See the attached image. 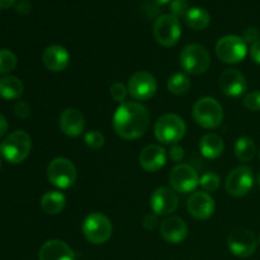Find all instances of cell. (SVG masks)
<instances>
[{"label":"cell","mask_w":260,"mask_h":260,"mask_svg":"<svg viewBox=\"0 0 260 260\" xmlns=\"http://www.w3.org/2000/svg\"><path fill=\"white\" fill-rule=\"evenodd\" d=\"M169 183L175 192L187 194L196 190L200 184V177L194 168L190 165L178 164L170 172Z\"/></svg>","instance_id":"8fae6325"},{"label":"cell","mask_w":260,"mask_h":260,"mask_svg":"<svg viewBox=\"0 0 260 260\" xmlns=\"http://www.w3.org/2000/svg\"><path fill=\"white\" fill-rule=\"evenodd\" d=\"M225 144L217 134H207L201 139L200 151L206 159H217L222 155Z\"/></svg>","instance_id":"7402d4cb"},{"label":"cell","mask_w":260,"mask_h":260,"mask_svg":"<svg viewBox=\"0 0 260 260\" xmlns=\"http://www.w3.org/2000/svg\"><path fill=\"white\" fill-rule=\"evenodd\" d=\"M60 128L66 136L78 137L83 134L85 127V118L83 113L76 108H66L58 118Z\"/></svg>","instance_id":"d6986e66"},{"label":"cell","mask_w":260,"mask_h":260,"mask_svg":"<svg viewBox=\"0 0 260 260\" xmlns=\"http://www.w3.org/2000/svg\"><path fill=\"white\" fill-rule=\"evenodd\" d=\"M211 57L207 48L198 43L185 46L180 52V66L190 75H202L210 69Z\"/></svg>","instance_id":"5b68a950"},{"label":"cell","mask_w":260,"mask_h":260,"mask_svg":"<svg viewBox=\"0 0 260 260\" xmlns=\"http://www.w3.org/2000/svg\"><path fill=\"white\" fill-rule=\"evenodd\" d=\"M188 212L196 220H207L215 212V201L207 192H194L187 203Z\"/></svg>","instance_id":"2e32d148"},{"label":"cell","mask_w":260,"mask_h":260,"mask_svg":"<svg viewBox=\"0 0 260 260\" xmlns=\"http://www.w3.org/2000/svg\"><path fill=\"white\" fill-rule=\"evenodd\" d=\"M152 35L156 42L164 47L175 46L182 36L179 19L173 14H162L155 20Z\"/></svg>","instance_id":"9c48e42d"},{"label":"cell","mask_w":260,"mask_h":260,"mask_svg":"<svg viewBox=\"0 0 260 260\" xmlns=\"http://www.w3.org/2000/svg\"><path fill=\"white\" fill-rule=\"evenodd\" d=\"M254 184L253 170L249 167H238L229 173L225 187L230 196L244 197L251 190Z\"/></svg>","instance_id":"7c38bea8"},{"label":"cell","mask_w":260,"mask_h":260,"mask_svg":"<svg viewBox=\"0 0 260 260\" xmlns=\"http://www.w3.org/2000/svg\"><path fill=\"white\" fill-rule=\"evenodd\" d=\"M189 3L188 0H172L170 3V12L174 17H177L179 19L180 17L184 18L185 14L189 10Z\"/></svg>","instance_id":"4dcf8cb0"},{"label":"cell","mask_w":260,"mask_h":260,"mask_svg":"<svg viewBox=\"0 0 260 260\" xmlns=\"http://www.w3.org/2000/svg\"><path fill=\"white\" fill-rule=\"evenodd\" d=\"M150 124V113L139 102L119 104L113 116V128L124 140H137L144 136Z\"/></svg>","instance_id":"6da1fadb"},{"label":"cell","mask_w":260,"mask_h":260,"mask_svg":"<svg viewBox=\"0 0 260 260\" xmlns=\"http://www.w3.org/2000/svg\"><path fill=\"white\" fill-rule=\"evenodd\" d=\"M17 66V56L7 48L0 50V74H8Z\"/></svg>","instance_id":"83f0119b"},{"label":"cell","mask_w":260,"mask_h":260,"mask_svg":"<svg viewBox=\"0 0 260 260\" xmlns=\"http://www.w3.org/2000/svg\"><path fill=\"white\" fill-rule=\"evenodd\" d=\"M127 94H128V89L122 83H114L111 86V96L117 103H124L127 98Z\"/></svg>","instance_id":"d6a6232c"},{"label":"cell","mask_w":260,"mask_h":260,"mask_svg":"<svg viewBox=\"0 0 260 260\" xmlns=\"http://www.w3.org/2000/svg\"><path fill=\"white\" fill-rule=\"evenodd\" d=\"M169 157L175 162L180 161L184 157V149L182 146H179L178 144L172 145V147L169 150Z\"/></svg>","instance_id":"8d00e7d4"},{"label":"cell","mask_w":260,"mask_h":260,"mask_svg":"<svg viewBox=\"0 0 260 260\" xmlns=\"http://www.w3.org/2000/svg\"><path fill=\"white\" fill-rule=\"evenodd\" d=\"M75 165L66 157H56L47 165V179L58 189H68L76 182Z\"/></svg>","instance_id":"ba28073f"},{"label":"cell","mask_w":260,"mask_h":260,"mask_svg":"<svg viewBox=\"0 0 260 260\" xmlns=\"http://www.w3.org/2000/svg\"><path fill=\"white\" fill-rule=\"evenodd\" d=\"M218 85H220L221 91L230 98L241 96L248 89L245 76L235 69H226L220 75Z\"/></svg>","instance_id":"9a60e30c"},{"label":"cell","mask_w":260,"mask_h":260,"mask_svg":"<svg viewBox=\"0 0 260 260\" xmlns=\"http://www.w3.org/2000/svg\"><path fill=\"white\" fill-rule=\"evenodd\" d=\"M235 155L240 161L249 162L255 156V144L248 136L239 137L235 142Z\"/></svg>","instance_id":"484cf974"},{"label":"cell","mask_w":260,"mask_h":260,"mask_svg":"<svg viewBox=\"0 0 260 260\" xmlns=\"http://www.w3.org/2000/svg\"><path fill=\"white\" fill-rule=\"evenodd\" d=\"M259 244H260V236H259Z\"/></svg>","instance_id":"bcb514c9"},{"label":"cell","mask_w":260,"mask_h":260,"mask_svg":"<svg viewBox=\"0 0 260 260\" xmlns=\"http://www.w3.org/2000/svg\"><path fill=\"white\" fill-rule=\"evenodd\" d=\"M229 250L238 258H249L253 255L258 246V240L249 229L239 228L230 233L228 238Z\"/></svg>","instance_id":"30bf717a"},{"label":"cell","mask_w":260,"mask_h":260,"mask_svg":"<svg viewBox=\"0 0 260 260\" xmlns=\"http://www.w3.org/2000/svg\"><path fill=\"white\" fill-rule=\"evenodd\" d=\"M32 149L30 136L23 129H18L5 137L0 145V154L10 164H20L29 155Z\"/></svg>","instance_id":"7a4b0ae2"},{"label":"cell","mask_w":260,"mask_h":260,"mask_svg":"<svg viewBox=\"0 0 260 260\" xmlns=\"http://www.w3.org/2000/svg\"><path fill=\"white\" fill-rule=\"evenodd\" d=\"M259 159H260V150H259Z\"/></svg>","instance_id":"f6af8a7d"},{"label":"cell","mask_w":260,"mask_h":260,"mask_svg":"<svg viewBox=\"0 0 260 260\" xmlns=\"http://www.w3.org/2000/svg\"><path fill=\"white\" fill-rule=\"evenodd\" d=\"M127 89L128 94L136 101H149L157 90L156 79L147 71H137L129 78Z\"/></svg>","instance_id":"4fadbf2b"},{"label":"cell","mask_w":260,"mask_h":260,"mask_svg":"<svg viewBox=\"0 0 260 260\" xmlns=\"http://www.w3.org/2000/svg\"><path fill=\"white\" fill-rule=\"evenodd\" d=\"M179 200L174 189L159 187L154 190L150 198V207L157 216H169L178 208Z\"/></svg>","instance_id":"5bb4252c"},{"label":"cell","mask_w":260,"mask_h":260,"mask_svg":"<svg viewBox=\"0 0 260 260\" xmlns=\"http://www.w3.org/2000/svg\"><path fill=\"white\" fill-rule=\"evenodd\" d=\"M260 32L258 30V28L255 27H249L244 30L243 33V40L245 41L246 43H251L253 45L254 42L260 40Z\"/></svg>","instance_id":"e575fe53"},{"label":"cell","mask_w":260,"mask_h":260,"mask_svg":"<svg viewBox=\"0 0 260 260\" xmlns=\"http://www.w3.org/2000/svg\"><path fill=\"white\" fill-rule=\"evenodd\" d=\"M8 131V121L3 114H0V137L4 136Z\"/></svg>","instance_id":"ab89813d"},{"label":"cell","mask_w":260,"mask_h":260,"mask_svg":"<svg viewBox=\"0 0 260 260\" xmlns=\"http://www.w3.org/2000/svg\"><path fill=\"white\" fill-rule=\"evenodd\" d=\"M167 152L159 145H149V146L144 147L139 156V161L142 169L150 173H155L161 169L167 162Z\"/></svg>","instance_id":"ffe728a7"},{"label":"cell","mask_w":260,"mask_h":260,"mask_svg":"<svg viewBox=\"0 0 260 260\" xmlns=\"http://www.w3.org/2000/svg\"><path fill=\"white\" fill-rule=\"evenodd\" d=\"M193 118L203 128H217L223 119L222 106L211 96L198 99L193 107Z\"/></svg>","instance_id":"277c9868"},{"label":"cell","mask_w":260,"mask_h":260,"mask_svg":"<svg viewBox=\"0 0 260 260\" xmlns=\"http://www.w3.org/2000/svg\"><path fill=\"white\" fill-rule=\"evenodd\" d=\"M66 206V197L57 190H50L41 198V208L47 215H58Z\"/></svg>","instance_id":"cb8c5ba5"},{"label":"cell","mask_w":260,"mask_h":260,"mask_svg":"<svg viewBox=\"0 0 260 260\" xmlns=\"http://www.w3.org/2000/svg\"><path fill=\"white\" fill-rule=\"evenodd\" d=\"M17 0H0V9H9L15 4Z\"/></svg>","instance_id":"60d3db41"},{"label":"cell","mask_w":260,"mask_h":260,"mask_svg":"<svg viewBox=\"0 0 260 260\" xmlns=\"http://www.w3.org/2000/svg\"><path fill=\"white\" fill-rule=\"evenodd\" d=\"M84 141H85V145L88 147H90L93 150H98L103 146L106 139H104V135L102 132L93 129V131H89L88 134H85Z\"/></svg>","instance_id":"f546056e"},{"label":"cell","mask_w":260,"mask_h":260,"mask_svg":"<svg viewBox=\"0 0 260 260\" xmlns=\"http://www.w3.org/2000/svg\"><path fill=\"white\" fill-rule=\"evenodd\" d=\"M84 236L89 243L94 245H101L107 243L112 236V222L106 215L93 212L85 217L81 225Z\"/></svg>","instance_id":"8992f818"},{"label":"cell","mask_w":260,"mask_h":260,"mask_svg":"<svg viewBox=\"0 0 260 260\" xmlns=\"http://www.w3.org/2000/svg\"><path fill=\"white\" fill-rule=\"evenodd\" d=\"M250 56L253 58L254 62L259 63L260 65V40L254 42L250 47Z\"/></svg>","instance_id":"74e56055"},{"label":"cell","mask_w":260,"mask_h":260,"mask_svg":"<svg viewBox=\"0 0 260 260\" xmlns=\"http://www.w3.org/2000/svg\"><path fill=\"white\" fill-rule=\"evenodd\" d=\"M40 260H75L73 249L61 240H48L41 246Z\"/></svg>","instance_id":"44dd1931"},{"label":"cell","mask_w":260,"mask_h":260,"mask_svg":"<svg viewBox=\"0 0 260 260\" xmlns=\"http://www.w3.org/2000/svg\"><path fill=\"white\" fill-rule=\"evenodd\" d=\"M155 3L159 5H165V4H170V3H172V0H155Z\"/></svg>","instance_id":"b9f144b4"},{"label":"cell","mask_w":260,"mask_h":260,"mask_svg":"<svg viewBox=\"0 0 260 260\" xmlns=\"http://www.w3.org/2000/svg\"><path fill=\"white\" fill-rule=\"evenodd\" d=\"M185 122L182 117L174 113H168L160 117L154 127V134L157 141L165 145H175L184 137Z\"/></svg>","instance_id":"3957f363"},{"label":"cell","mask_w":260,"mask_h":260,"mask_svg":"<svg viewBox=\"0 0 260 260\" xmlns=\"http://www.w3.org/2000/svg\"><path fill=\"white\" fill-rule=\"evenodd\" d=\"M160 235L167 243L180 244L187 238L188 226L180 217L170 216L160 225Z\"/></svg>","instance_id":"e0dca14e"},{"label":"cell","mask_w":260,"mask_h":260,"mask_svg":"<svg viewBox=\"0 0 260 260\" xmlns=\"http://www.w3.org/2000/svg\"><path fill=\"white\" fill-rule=\"evenodd\" d=\"M185 24L194 30H203L210 25L211 15L203 8H190L184 17Z\"/></svg>","instance_id":"d4e9b609"},{"label":"cell","mask_w":260,"mask_h":260,"mask_svg":"<svg viewBox=\"0 0 260 260\" xmlns=\"http://www.w3.org/2000/svg\"><path fill=\"white\" fill-rule=\"evenodd\" d=\"M168 90L174 95H183V94L188 93V90L192 86L190 79L187 74L184 73H177L172 75L168 80Z\"/></svg>","instance_id":"4316f807"},{"label":"cell","mask_w":260,"mask_h":260,"mask_svg":"<svg viewBox=\"0 0 260 260\" xmlns=\"http://www.w3.org/2000/svg\"><path fill=\"white\" fill-rule=\"evenodd\" d=\"M14 113L18 118L25 119L30 114V107L27 102L24 101H18L14 104Z\"/></svg>","instance_id":"836d02e7"},{"label":"cell","mask_w":260,"mask_h":260,"mask_svg":"<svg viewBox=\"0 0 260 260\" xmlns=\"http://www.w3.org/2000/svg\"><path fill=\"white\" fill-rule=\"evenodd\" d=\"M221 184V179L215 173H205L200 178V185L206 192H215L218 189Z\"/></svg>","instance_id":"f1b7e54d"},{"label":"cell","mask_w":260,"mask_h":260,"mask_svg":"<svg viewBox=\"0 0 260 260\" xmlns=\"http://www.w3.org/2000/svg\"><path fill=\"white\" fill-rule=\"evenodd\" d=\"M30 9H32V8H30V4L27 2H19L15 4V10H17L18 14L20 15H27L28 13L30 12Z\"/></svg>","instance_id":"f35d334b"},{"label":"cell","mask_w":260,"mask_h":260,"mask_svg":"<svg viewBox=\"0 0 260 260\" xmlns=\"http://www.w3.org/2000/svg\"><path fill=\"white\" fill-rule=\"evenodd\" d=\"M243 104L246 109L253 112L260 111V91L255 90L246 94L245 98L243 99Z\"/></svg>","instance_id":"1f68e13d"},{"label":"cell","mask_w":260,"mask_h":260,"mask_svg":"<svg viewBox=\"0 0 260 260\" xmlns=\"http://www.w3.org/2000/svg\"><path fill=\"white\" fill-rule=\"evenodd\" d=\"M159 216L155 215V213H149L144 217L142 220V226H144L146 230H154L157 225H159Z\"/></svg>","instance_id":"d590c367"},{"label":"cell","mask_w":260,"mask_h":260,"mask_svg":"<svg viewBox=\"0 0 260 260\" xmlns=\"http://www.w3.org/2000/svg\"><path fill=\"white\" fill-rule=\"evenodd\" d=\"M248 43L235 35H228L221 37L216 43V55L218 60L225 63H239L246 57Z\"/></svg>","instance_id":"52a82bcc"},{"label":"cell","mask_w":260,"mask_h":260,"mask_svg":"<svg viewBox=\"0 0 260 260\" xmlns=\"http://www.w3.org/2000/svg\"><path fill=\"white\" fill-rule=\"evenodd\" d=\"M42 61L47 70L60 73L65 70L70 63V53L63 46L51 45L43 51Z\"/></svg>","instance_id":"ac0fdd59"},{"label":"cell","mask_w":260,"mask_h":260,"mask_svg":"<svg viewBox=\"0 0 260 260\" xmlns=\"http://www.w3.org/2000/svg\"><path fill=\"white\" fill-rule=\"evenodd\" d=\"M24 91L22 80L14 75H5L0 78V96L7 101L19 99Z\"/></svg>","instance_id":"603a6c76"},{"label":"cell","mask_w":260,"mask_h":260,"mask_svg":"<svg viewBox=\"0 0 260 260\" xmlns=\"http://www.w3.org/2000/svg\"><path fill=\"white\" fill-rule=\"evenodd\" d=\"M0 169H2V161H0Z\"/></svg>","instance_id":"ee69618b"},{"label":"cell","mask_w":260,"mask_h":260,"mask_svg":"<svg viewBox=\"0 0 260 260\" xmlns=\"http://www.w3.org/2000/svg\"><path fill=\"white\" fill-rule=\"evenodd\" d=\"M258 183H259V187H260V174H259V178H258Z\"/></svg>","instance_id":"7bdbcfd3"}]
</instances>
